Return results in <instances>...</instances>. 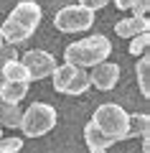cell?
Instances as JSON below:
<instances>
[{"label":"cell","mask_w":150,"mask_h":153,"mask_svg":"<svg viewBox=\"0 0 150 153\" xmlns=\"http://www.w3.org/2000/svg\"><path fill=\"white\" fill-rule=\"evenodd\" d=\"M41 18H43V10H41V5H38L36 0H23V3H18V5L8 13L5 23L0 26V36H3V41L10 44V46L23 44V41H28V38L36 33Z\"/></svg>","instance_id":"cell-1"},{"label":"cell","mask_w":150,"mask_h":153,"mask_svg":"<svg viewBox=\"0 0 150 153\" xmlns=\"http://www.w3.org/2000/svg\"><path fill=\"white\" fill-rule=\"evenodd\" d=\"M112 54V44H109L107 36H86V38H79L76 44H69L64 51V59L66 64L71 66H79V69H86V66H97L107 61V56Z\"/></svg>","instance_id":"cell-2"},{"label":"cell","mask_w":150,"mask_h":153,"mask_svg":"<svg viewBox=\"0 0 150 153\" xmlns=\"http://www.w3.org/2000/svg\"><path fill=\"white\" fill-rule=\"evenodd\" d=\"M92 123H94L104 135L112 143L117 140H127V128H130V115L125 112L120 105L115 102H104L97 107V112L92 115Z\"/></svg>","instance_id":"cell-3"},{"label":"cell","mask_w":150,"mask_h":153,"mask_svg":"<svg viewBox=\"0 0 150 153\" xmlns=\"http://www.w3.org/2000/svg\"><path fill=\"white\" fill-rule=\"evenodd\" d=\"M56 120H59V115L48 102H33L28 110H23L21 130L28 138H41L56 128Z\"/></svg>","instance_id":"cell-4"},{"label":"cell","mask_w":150,"mask_h":153,"mask_svg":"<svg viewBox=\"0 0 150 153\" xmlns=\"http://www.w3.org/2000/svg\"><path fill=\"white\" fill-rule=\"evenodd\" d=\"M51 76H54V89L61 92V94H84L92 87L89 84V71L79 69V66H71V64L56 66Z\"/></svg>","instance_id":"cell-5"},{"label":"cell","mask_w":150,"mask_h":153,"mask_svg":"<svg viewBox=\"0 0 150 153\" xmlns=\"http://www.w3.org/2000/svg\"><path fill=\"white\" fill-rule=\"evenodd\" d=\"M54 26L64 33H76V31H89L94 26V10L84 5H66L56 13Z\"/></svg>","instance_id":"cell-6"},{"label":"cell","mask_w":150,"mask_h":153,"mask_svg":"<svg viewBox=\"0 0 150 153\" xmlns=\"http://www.w3.org/2000/svg\"><path fill=\"white\" fill-rule=\"evenodd\" d=\"M21 64L26 66L28 76H31V82H41V79H46V76L54 74V69L59 64H56V59L48 51H41V49H31L23 54Z\"/></svg>","instance_id":"cell-7"},{"label":"cell","mask_w":150,"mask_h":153,"mask_svg":"<svg viewBox=\"0 0 150 153\" xmlns=\"http://www.w3.org/2000/svg\"><path fill=\"white\" fill-rule=\"evenodd\" d=\"M120 82V66L117 64H109V61H102V64L92 66V74H89V84H94L99 92H109L115 89Z\"/></svg>","instance_id":"cell-8"},{"label":"cell","mask_w":150,"mask_h":153,"mask_svg":"<svg viewBox=\"0 0 150 153\" xmlns=\"http://www.w3.org/2000/svg\"><path fill=\"white\" fill-rule=\"evenodd\" d=\"M115 31L122 38H132V36H140V33H148L150 31V21L145 16H132V18H125V21H117Z\"/></svg>","instance_id":"cell-9"},{"label":"cell","mask_w":150,"mask_h":153,"mask_svg":"<svg viewBox=\"0 0 150 153\" xmlns=\"http://www.w3.org/2000/svg\"><path fill=\"white\" fill-rule=\"evenodd\" d=\"M84 140H86V148H89L92 153H102V151H107V148L112 146V140H109L92 120L86 123V128H84Z\"/></svg>","instance_id":"cell-10"},{"label":"cell","mask_w":150,"mask_h":153,"mask_svg":"<svg viewBox=\"0 0 150 153\" xmlns=\"http://www.w3.org/2000/svg\"><path fill=\"white\" fill-rule=\"evenodd\" d=\"M21 117L23 110L16 102H8L0 97V128H21Z\"/></svg>","instance_id":"cell-11"},{"label":"cell","mask_w":150,"mask_h":153,"mask_svg":"<svg viewBox=\"0 0 150 153\" xmlns=\"http://www.w3.org/2000/svg\"><path fill=\"white\" fill-rule=\"evenodd\" d=\"M26 94H28V82H5L3 79V84H0V97L8 100V102L21 105V100Z\"/></svg>","instance_id":"cell-12"},{"label":"cell","mask_w":150,"mask_h":153,"mask_svg":"<svg viewBox=\"0 0 150 153\" xmlns=\"http://www.w3.org/2000/svg\"><path fill=\"white\" fill-rule=\"evenodd\" d=\"M143 138L150 135V115L148 112H137V115H130V128H127V138Z\"/></svg>","instance_id":"cell-13"},{"label":"cell","mask_w":150,"mask_h":153,"mask_svg":"<svg viewBox=\"0 0 150 153\" xmlns=\"http://www.w3.org/2000/svg\"><path fill=\"white\" fill-rule=\"evenodd\" d=\"M135 71H137L140 94H143V97H150V59H148V54L140 56V61H137V66H135Z\"/></svg>","instance_id":"cell-14"},{"label":"cell","mask_w":150,"mask_h":153,"mask_svg":"<svg viewBox=\"0 0 150 153\" xmlns=\"http://www.w3.org/2000/svg\"><path fill=\"white\" fill-rule=\"evenodd\" d=\"M3 79L5 82H31V76H28V71H26V66L21 64V59H16V61H10V64L3 69Z\"/></svg>","instance_id":"cell-15"},{"label":"cell","mask_w":150,"mask_h":153,"mask_svg":"<svg viewBox=\"0 0 150 153\" xmlns=\"http://www.w3.org/2000/svg\"><path fill=\"white\" fill-rule=\"evenodd\" d=\"M148 49H150V33L132 36V41H130V54H132V56H145Z\"/></svg>","instance_id":"cell-16"},{"label":"cell","mask_w":150,"mask_h":153,"mask_svg":"<svg viewBox=\"0 0 150 153\" xmlns=\"http://www.w3.org/2000/svg\"><path fill=\"white\" fill-rule=\"evenodd\" d=\"M16 59H18L16 46H10V44H3V46H0V74H3V69H5L10 61H16Z\"/></svg>","instance_id":"cell-17"},{"label":"cell","mask_w":150,"mask_h":153,"mask_svg":"<svg viewBox=\"0 0 150 153\" xmlns=\"http://www.w3.org/2000/svg\"><path fill=\"white\" fill-rule=\"evenodd\" d=\"M23 148V138H0V153H18Z\"/></svg>","instance_id":"cell-18"},{"label":"cell","mask_w":150,"mask_h":153,"mask_svg":"<svg viewBox=\"0 0 150 153\" xmlns=\"http://www.w3.org/2000/svg\"><path fill=\"white\" fill-rule=\"evenodd\" d=\"M130 10H135V16H145L150 10V0H132Z\"/></svg>","instance_id":"cell-19"},{"label":"cell","mask_w":150,"mask_h":153,"mask_svg":"<svg viewBox=\"0 0 150 153\" xmlns=\"http://www.w3.org/2000/svg\"><path fill=\"white\" fill-rule=\"evenodd\" d=\"M107 3H109V0H79V5L89 8V10H102Z\"/></svg>","instance_id":"cell-20"},{"label":"cell","mask_w":150,"mask_h":153,"mask_svg":"<svg viewBox=\"0 0 150 153\" xmlns=\"http://www.w3.org/2000/svg\"><path fill=\"white\" fill-rule=\"evenodd\" d=\"M112 3L117 10H130V5H132V0H112Z\"/></svg>","instance_id":"cell-21"},{"label":"cell","mask_w":150,"mask_h":153,"mask_svg":"<svg viewBox=\"0 0 150 153\" xmlns=\"http://www.w3.org/2000/svg\"><path fill=\"white\" fill-rule=\"evenodd\" d=\"M143 153H150V135H143Z\"/></svg>","instance_id":"cell-22"},{"label":"cell","mask_w":150,"mask_h":153,"mask_svg":"<svg viewBox=\"0 0 150 153\" xmlns=\"http://www.w3.org/2000/svg\"><path fill=\"white\" fill-rule=\"evenodd\" d=\"M0 138H3V128H0Z\"/></svg>","instance_id":"cell-23"},{"label":"cell","mask_w":150,"mask_h":153,"mask_svg":"<svg viewBox=\"0 0 150 153\" xmlns=\"http://www.w3.org/2000/svg\"><path fill=\"white\" fill-rule=\"evenodd\" d=\"M0 46H3V36H0Z\"/></svg>","instance_id":"cell-24"},{"label":"cell","mask_w":150,"mask_h":153,"mask_svg":"<svg viewBox=\"0 0 150 153\" xmlns=\"http://www.w3.org/2000/svg\"><path fill=\"white\" fill-rule=\"evenodd\" d=\"M102 153H107V151H102Z\"/></svg>","instance_id":"cell-25"}]
</instances>
